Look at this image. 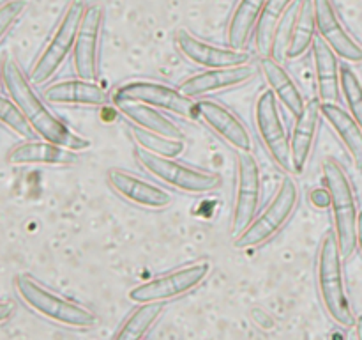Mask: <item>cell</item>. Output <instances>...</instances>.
I'll use <instances>...</instances> for the list:
<instances>
[{
  "label": "cell",
  "instance_id": "cell-31",
  "mask_svg": "<svg viewBox=\"0 0 362 340\" xmlns=\"http://www.w3.org/2000/svg\"><path fill=\"white\" fill-rule=\"evenodd\" d=\"M0 123L9 128L13 133H16L18 137L27 138V140L34 137V130L13 98L0 96Z\"/></svg>",
  "mask_w": 362,
  "mask_h": 340
},
{
  "label": "cell",
  "instance_id": "cell-10",
  "mask_svg": "<svg viewBox=\"0 0 362 340\" xmlns=\"http://www.w3.org/2000/svg\"><path fill=\"white\" fill-rule=\"evenodd\" d=\"M262 198V174L260 165L253 152H239L237 156V183L235 198H233L232 232L239 236L247 229L255 216L258 215V205Z\"/></svg>",
  "mask_w": 362,
  "mask_h": 340
},
{
  "label": "cell",
  "instance_id": "cell-7",
  "mask_svg": "<svg viewBox=\"0 0 362 340\" xmlns=\"http://www.w3.org/2000/svg\"><path fill=\"white\" fill-rule=\"evenodd\" d=\"M112 103L113 105H119V103H144V105H151L154 108L175 113V115L184 117L187 120L200 119L197 99L184 94L180 89L161 84V81H127V84H122L120 87L115 89V92L112 94Z\"/></svg>",
  "mask_w": 362,
  "mask_h": 340
},
{
  "label": "cell",
  "instance_id": "cell-13",
  "mask_svg": "<svg viewBox=\"0 0 362 340\" xmlns=\"http://www.w3.org/2000/svg\"><path fill=\"white\" fill-rule=\"evenodd\" d=\"M177 50L186 57L189 62L211 69V67H230L243 66L250 62L251 55L246 50L232 48V46H218L197 38L186 28H179L175 34Z\"/></svg>",
  "mask_w": 362,
  "mask_h": 340
},
{
  "label": "cell",
  "instance_id": "cell-34",
  "mask_svg": "<svg viewBox=\"0 0 362 340\" xmlns=\"http://www.w3.org/2000/svg\"><path fill=\"white\" fill-rule=\"evenodd\" d=\"M357 246L362 251V209L359 211V220H357Z\"/></svg>",
  "mask_w": 362,
  "mask_h": 340
},
{
  "label": "cell",
  "instance_id": "cell-6",
  "mask_svg": "<svg viewBox=\"0 0 362 340\" xmlns=\"http://www.w3.org/2000/svg\"><path fill=\"white\" fill-rule=\"evenodd\" d=\"M299 204V188L292 177H285L267 208L255 216L246 230L235 237L237 248H257L271 241L286 225Z\"/></svg>",
  "mask_w": 362,
  "mask_h": 340
},
{
  "label": "cell",
  "instance_id": "cell-14",
  "mask_svg": "<svg viewBox=\"0 0 362 340\" xmlns=\"http://www.w3.org/2000/svg\"><path fill=\"white\" fill-rule=\"evenodd\" d=\"M317 32L331 46L339 59L346 62H362V46L345 28L332 0H313Z\"/></svg>",
  "mask_w": 362,
  "mask_h": 340
},
{
  "label": "cell",
  "instance_id": "cell-30",
  "mask_svg": "<svg viewBox=\"0 0 362 340\" xmlns=\"http://www.w3.org/2000/svg\"><path fill=\"white\" fill-rule=\"evenodd\" d=\"M341 94L345 98L346 106H349V112L352 113L354 119L359 123L362 128V81L357 76L356 71L350 66L343 64L341 69Z\"/></svg>",
  "mask_w": 362,
  "mask_h": 340
},
{
  "label": "cell",
  "instance_id": "cell-27",
  "mask_svg": "<svg viewBox=\"0 0 362 340\" xmlns=\"http://www.w3.org/2000/svg\"><path fill=\"white\" fill-rule=\"evenodd\" d=\"M292 4L293 0H265L257 28H255V45H257L258 53L262 57L272 55L279 23L283 21Z\"/></svg>",
  "mask_w": 362,
  "mask_h": 340
},
{
  "label": "cell",
  "instance_id": "cell-15",
  "mask_svg": "<svg viewBox=\"0 0 362 340\" xmlns=\"http://www.w3.org/2000/svg\"><path fill=\"white\" fill-rule=\"evenodd\" d=\"M106 181L117 195L140 208L165 209L172 204V193L168 190L122 169H110Z\"/></svg>",
  "mask_w": 362,
  "mask_h": 340
},
{
  "label": "cell",
  "instance_id": "cell-1",
  "mask_svg": "<svg viewBox=\"0 0 362 340\" xmlns=\"http://www.w3.org/2000/svg\"><path fill=\"white\" fill-rule=\"evenodd\" d=\"M0 80H2L9 98L14 99V103L20 106L23 115L27 117L34 133L39 135L42 140L64 145V147H69L78 152L90 147L92 142L88 138L81 137L76 131L71 130L39 98L37 92L34 91V84L30 81V78L23 73L21 66L13 57H6L0 62Z\"/></svg>",
  "mask_w": 362,
  "mask_h": 340
},
{
  "label": "cell",
  "instance_id": "cell-3",
  "mask_svg": "<svg viewBox=\"0 0 362 340\" xmlns=\"http://www.w3.org/2000/svg\"><path fill=\"white\" fill-rule=\"evenodd\" d=\"M14 289L28 308L49 321L78 329H90L99 324V317L90 308L53 293L34 276L18 275L14 278Z\"/></svg>",
  "mask_w": 362,
  "mask_h": 340
},
{
  "label": "cell",
  "instance_id": "cell-23",
  "mask_svg": "<svg viewBox=\"0 0 362 340\" xmlns=\"http://www.w3.org/2000/svg\"><path fill=\"white\" fill-rule=\"evenodd\" d=\"M322 117L331 124L341 142L345 144L346 151L352 154L354 162L362 169V128L359 126L354 115L346 112L338 103H322Z\"/></svg>",
  "mask_w": 362,
  "mask_h": 340
},
{
  "label": "cell",
  "instance_id": "cell-26",
  "mask_svg": "<svg viewBox=\"0 0 362 340\" xmlns=\"http://www.w3.org/2000/svg\"><path fill=\"white\" fill-rule=\"evenodd\" d=\"M317 34V18H315L313 0H303L293 18L292 30H290L288 45H286V59H299L310 52Z\"/></svg>",
  "mask_w": 362,
  "mask_h": 340
},
{
  "label": "cell",
  "instance_id": "cell-25",
  "mask_svg": "<svg viewBox=\"0 0 362 340\" xmlns=\"http://www.w3.org/2000/svg\"><path fill=\"white\" fill-rule=\"evenodd\" d=\"M115 106L134 126H140L144 130L152 131V133L184 140V133L180 131V128L172 119L163 115L159 112V108H154L151 105H144V103H119Z\"/></svg>",
  "mask_w": 362,
  "mask_h": 340
},
{
  "label": "cell",
  "instance_id": "cell-12",
  "mask_svg": "<svg viewBox=\"0 0 362 340\" xmlns=\"http://www.w3.org/2000/svg\"><path fill=\"white\" fill-rule=\"evenodd\" d=\"M105 11L99 4H88L78 27L73 48L74 71L85 80H98L99 76V42H101Z\"/></svg>",
  "mask_w": 362,
  "mask_h": 340
},
{
  "label": "cell",
  "instance_id": "cell-2",
  "mask_svg": "<svg viewBox=\"0 0 362 340\" xmlns=\"http://www.w3.org/2000/svg\"><path fill=\"white\" fill-rule=\"evenodd\" d=\"M343 261L345 259L339 250L336 232H325V236L322 237L317 261L318 293L332 321L343 328H350L356 322V315H354L349 293H346Z\"/></svg>",
  "mask_w": 362,
  "mask_h": 340
},
{
  "label": "cell",
  "instance_id": "cell-5",
  "mask_svg": "<svg viewBox=\"0 0 362 340\" xmlns=\"http://www.w3.org/2000/svg\"><path fill=\"white\" fill-rule=\"evenodd\" d=\"M134 158L138 165L147 170L154 179L170 184L186 193H209L221 188V174L211 172V170L194 169L186 163L177 162L175 158L156 154L147 149L136 145L134 147Z\"/></svg>",
  "mask_w": 362,
  "mask_h": 340
},
{
  "label": "cell",
  "instance_id": "cell-19",
  "mask_svg": "<svg viewBox=\"0 0 362 340\" xmlns=\"http://www.w3.org/2000/svg\"><path fill=\"white\" fill-rule=\"evenodd\" d=\"M320 105V99H311L310 103H306L303 112L296 117V126H293L292 138H290V162H292V170L296 174H303L306 170L310 156L313 152L322 117Z\"/></svg>",
  "mask_w": 362,
  "mask_h": 340
},
{
  "label": "cell",
  "instance_id": "cell-18",
  "mask_svg": "<svg viewBox=\"0 0 362 340\" xmlns=\"http://www.w3.org/2000/svg\"><path fill=\"white\" fill-rule=\"evenodd\" d=\"M42 98L55 105H81V106H105L112 103V96L98 80H73L55 81L42 91Z\"/></svg>",
  "mask_w": 362,
  "mask_h": 340
},
{
  "label": "cell",
  "instance_id": "cell-32",
  "mask_svg": "<svg viewBox=\"0 0 362 340\" xmlns=\"http://www.w3.org/2000/svg\"><path fill=\"white\" fill-rule=\"evenodd\" d=\"M27 6V0H6L4 4H0V41L13 28V25L20 20Z\"/></svg>",
  "mask_w": 362,
  "mask_h": 340
},
{
  "label": "cell",
  "instance_id": "cell-11",
  "mask_svg": "<svg viewBox=\"0 0 362 340\" xmlns=\"http://www.w3.org/2000/svg\"><path fill=\"white\" fill-rule=\"evenodd\" d=\"M278 98L269 89L264 91L255 105V123H257L258 135L267 147L269 154L283 170H292L290 162V138L285 128L281 113H279Z\"/></svg>",
  "mask_w": 362,
  "mask_h": 340
},
{
  "label": "cell",
  "instance_id": "cell-24",
  "mask_svg": "<svg viewBox=\"0 0 362 340\" xmlns=\"http://www.w3.org/2000/svg\"><path fill=\"white\" fill-rule=\"evenodd\" d=\"M265 0H239L235 4L228 27H226V42L232 48L244 50L255 35L258 18L264 9Z\"/></svg>",
  "mask_w": 362,
  "mask_h": 340
},
{
  "label": "cell",
  "instance_id": "cell-29",
  "mask_svg": "<svg viewBox=\"0 0 362 340\" xmlns=\"http://www.w3.org/2000/svg\"><path fill=\"white\" fill-rule=\"evenodd\" d=\"M131 135H133L136 145L151 152H156V154L168 156V158H177L186 149V142L180 140V138H170L165 137V135L152 133V131L144 130L140 126L131 128Z\"/></svg>",
  "mask_w": 362,
  "mask_h": 340
},
{
  "label": "cell",
  "instance_id": "cell-28",
  "mask_svg": "<svg viewBox=\"0 0 362 340\" xmlns=\"http://www.w3.org/2000/svg\"><path fill=\"white\" fill-rule=\"evenodd\" d=\"M165 310V303L161 301H148V303H138V307L131 312L115 333L117 340H138L144 339L152 326L156 324Z\"/></svg>",
  "mask_w": 362,
  "mask_h": 340
},
{
  "label": "cell",
  "instance_id": "cell-4",
  "mask_svg": "<svg viewBox=\"0 0 362 340\" xmlns=\"http://www.w3.org/2000/svg\"><path fill=\"white\" fill-rule=\"evenodd\" d=\"M324 183L331 198L332 220H334V232L338 237L339 250H341L343 259H349L357 248L359 209H357L356 191H354L349 174L334 158L324 162Z\"/></svg>",
  "mask_w": 362,
  "mask_h": 340
},
{
  "label": "cell",
  "instance_id": "cell-9",
  "mask_svg": "<svg viewBox=\"0 0 362 340\" xmlns=\"http://www.w3.org/2000/svg\"><path fill=\"white\" fill-rule=\"evenodd\" d=\"M211 269L212 266L209 261H198L193 264L182 266V268H177L144 283H138L129 290L127 298L136 305L148 303V301L166 303L168 300H175V298L197 289L207 278Z\"/></svg>",
  "mask_w": 362,
  "mask_h": 340
},
{
  "label": "cell",
  "instance_id": "cell-16",
  "mask_svg": "<svg viewBox=\"0 0 362 340\" xmlns=\"http://www.w3.org/2000/svg\"><path fill=\"white\" fill-rule=\"evenodd\" d=\"M197 103L200 119L226 144L232 145L237 152L253 151V138L250 130L232 110L214 99H200Z\"/></svg>",
  "mask_w": 362,
  "mask_h": 340
},
{
  "label": "cell",
  "instance_id": "cell-21",
  "mask_svg": "<svg viewBox=\"0 0 362 340\" xmlns=\"http://www.w3.org/2000/svg\"><path fill=\"white\" fill-rule=\"evenodd\" d=\"M311 52L317 71L318 99L322 103H338L341 94V66L338 62V55L322 38L315 39Z\"/></svg>",
  "mask_w": 362,
  "mask_h": 340
},
{
  "label": "cell",
  "instance_id": "cell-35",
  "mask_svg": "<svg viewBox=\"0 0 362 340\" xmlns=\"http://www.w3.org/2000/svg\"><path fill=\"white\" fill-rule=\"evenodd\" d=\"M354 326H356L357 339L362 340V315H359V317H356V322H354Z\"/></svg>",
  "mask_w": 362,
  "mask_h": 340
},
{
  "label": "cell",
  "instance_id": "cell-33",
  "mask_svg": "<svg viewBox=\"0 0 362 340\" xmlns=\"http://www.w3.org/2000/svg\"><path fill=\"white\" fill-rule=\"evenodd\" d=\"M14 312V305L11 301H0V324L9 321Z\"/></svg>",
  "mask_w": 362,
  "mask_h": 340
},
{
  "label": "cell",
  "instance_id": "cell-20",
  "mask_svg": "<svg viewBox=\"0 0 362 340\" xmlns=\"http://www.w3.org/2000/svg\"><path fill=\"white\" fill-rule=\"evenodd\" d=\"M78 151L48 140L21 142L7 152L9 165H74L78 162Z\"/></svg>",
  "mask_w": 362,
  "mask_h": 340
},
{
  "label": "cell",
  "instance_id": "cell-8",
  "mask_svg": "<svg viewBox=\"0 0 362 340\" xmlns=\"http://www.w3.org/2000/svg\"><path fill=\"white\" fill-rule=\"evenodd\" d=\"M85 4L81 0H73L67 6L66 13L60 18L59 25H57L55 32L52 34L49 41L46 42L45 50L39 53L37 60L32 66L30 81L34 85H42L53 78V74L62 67L66 62L69 53L73 52L74 41H76L78 27H80L81 16H83Z\"/></svg>",
  "mask_w": 362,
  "mask_h": 340
},
{
  "label": "cell",
  "instance_id": "cell-22",
  "mask_svg": "<svg viewBox=\"0 0 362 340\" xmlns=\"http://www.w3.org/2000/svg\"><path fill=\"white\" fill-rule=\"evenodd\" d=\"M258 66H260V71L264 73L265 80H267L269 87L274 92L278 101L281 103L293 117L299 115L304 110V106H306V103H304L303 92L297 87L296 80L290 76L288 71H286L278 60L272 59V55L260 57Z\"/></svg>",
  "mask_w": 362,
  "mask_h": 340
},
{
  "label": "cell",
  "instance_id": "cell-17",
  "mask_svg": "<svg viewBox=\"0 0 362 340\" xmlns=\"http://www.w3.org/2000/svg\"><path fill=\"white\" fill-rule=\"evenodd\" d=\"M255 73L257 71L250 64L230 67H211V69H205L202 73L186 78L179 89L193 99L204 98V96L214 94V92L240 87V85L253 80Z\"/></svg>",
  "mask_w": 362,
  "mask_h": 340
}]
</instances>
